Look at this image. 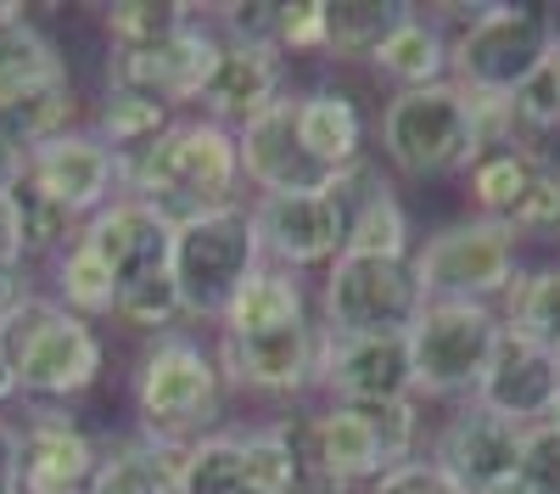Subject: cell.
Masks as SVG:
<instances>
[{"mask_svg":"<svg viewBox=\"0 0 560 494\" xmlns=\"http://www.w3.org/2000/svg\"><path fill=\"white\" fill-rule=\"evenodd\" d=\"M124 192L152 203L163 219L185 225L242 203V152L236 135L213 118H174L147 152L124 163Z\"/></svg>","mask_w":560,"mask_h":494,"instance_id":"obj_1","label":"cell"},{"mask_svg":"<svg viewBox=\"0 0 560 494\" xmlns=\"http://www.w3.org/2000/svg\"><path fill=\"white\" fill-rule=\"evenodd\" d=\"M298 461L325 472L342 489H370L393 467L415 461L420 444V399H382V404H325L308 416H287Z\"/></svg>","mask_w":560,"mask_h":494,"instance_id":"obj_2","label":"cell"},{"mask_svg":"<svg viewBox=\"0 0 560 494\" xmlns=\"http://www.w3.org/2000/svg\"><path fill=\"white\" fill-rule=\"evenodd\" d=\"M135 416H140L135 433L174 444V449H191V444L213 438L224 422L219 354L185 332L158 337L140 354V371H135Z\"/></svg>","mask_w":560,"mask_h":494,"instance_id":"obj_3","label":"cell"},{"mask_svg":"<svg viewBox=\"0 0 560 494\" xmlns=\"http://www.w3.org/2000/svg\"><path fill=\"white\" fill-rule=\"evenodd\" d=\"M264 269V242H258V225L253 208H219V214H197L174 225V259H168V276L179 287V303L191 321H224L236 292Z\"/></svg>","mask_w":560,"mask_h":494,"instance_id":"obj_4","label":"cell"},{"mask_svg":"<svg viewBox=\"0 0 560 494\" xmlns=\"http://www.w3.org/2000/svg\"><path fill=\"white\" fill-rule=\"evenodd\" d=\"M7 343H12L18 388L34 404H68V399L90 393L107 371V343H102L96 321L62 309L45 292L7 326Z\"/></svg>","mask_w":560,"mask_h":494,"instance_id":"obj_5","label":"cell"},{"mask_svg":"<svg viewBox=\"0 0 560 494\" xmlns=\"http://www.w3.org/2000/svg\"><path fill=\"white\" fill-rule=\"evenodd\" d=\"M382 158L404 180H448L477 163L471 96L443 79L427 90H393L382 107Z\"/></svg>","mask_w":560,"mask_h":494,"instance_id":"obj_6","label":"cell"},{"mask_svg":"<svg viewBox=\"0 0 560 494\" xmlns=\"http://www.w3.org/2000/svg\"><path fill=\"white\" fill-rule=\"evenodd\" d=\"M560 23L544 7H516V0H493V7L448 34V79L465 96H516V90L544 68L555 51Z\"/></svg>","mask_w":560,"mask_h":494,"instance_id":"obj_7","label":"cell"},{"mask_svg":"<svg viewBox=\"0 0 560 494\" xmlns=\"http://www.w3.org/2000/svg\"><path fill=\"white\" fill-rule=\"evenodd\" d=\"M522 242L493 219L465 214L443 231H432L427 242H415V276L427 303L448 298V303H504L522 282Z\"/></svg>","mask_w":560,"mask_h":494,"instance_id":"obj_8","label":"cell"},{"mask_svg":"<svg viewBox=\"0 0 560 494\" xmlns=\"http://www.w3.org/2000/svg\"><path fill=\"white\" fill-rule=\"evenodd\" d=\"M504 337V314L493 303H427L409 326V366H415V399H477L493 348Z\"/></svg>","mask_w":560,"mask_h":494,"instance_id":"obj_9","label":"cell"},{"mask_svg":"<svg viewBox=\"0 0 560 494\" xmlns=\"http://www.w3.org/2000/svg\"><path fill=\"white\" fill-rule=\"evenodd\" d=\"M427 309L415 259L342 253L319 282V326L331 337H409Z\"/></svg>","mask_w":560,"mask_h":494,"instance_id":"obj_10","label":"cell"},{"mask_svg":"<svg viewBox=\"0 0 560 494\" xmlns=\"http://www.w3.org/2000/svg\"><path fill=\"white\" fill-rule=\"evenodd\" d=\"M298 472L303 461L287 416L253 433H213L185 449V494H292Z\"/></svg>","mask_w":560,"mask_h":494,"instance_id":"obj_11","label":"cell"},{"mask_svg":"<svg viewBox=\"0 0 560 494\" xmlns=\"http://www.w3.org/2000/svg\"><path fill=\"white\" fill-rule=\"evenodd\" d=\"M253 225L264 242V264L280 269H331L348 253V197L337 186L308 197H253Z\"/></svg>","mask_w":560,"mask_h":494,"instance_id":"obj_12","label":"cell"},{"mask_svg":"<svg viewBox=\"0 0 560 494\" xmlns=\"http://www.w3.org/2000/svg\"><path fill=\"white\" fill-rule=\"evenodd\" d=\"M224 388L242 393H264V399H303L319 388V354H325V326L303 321V326H280V332H219L213 343Z\"/></svg>","mask_w":560,"mask_h":494,"instance_id":"obj_13","label":"cell"},{"mask_svg":"<svg viewBox=\"0 0 560 494\" xmlns=\"http://www.w3.org/2000/svg\"><path fill=\"white\" fill-rule=\"evenodd\" d=\"M219 51H224V39L213 34L208 7H197V18L174 39L147 45V51H107V84L135 90V96H152V102H163L174 113V107H191L202 96Z\"/></svg>","mask_w":560,"mask_h":494,"instance_id":"obj_14","label":"cell"},{"mask_svg":"<svg viewBox=\"0 0 560 494\" xmlns=\"http://www.w3.org/2000/svg\"><path fill=\"white\" fill-rule=\"evenodd\" d=\"M522 438H527V427L493 416L488 404H477V399H465V404H454V416L438 427L432 461L465 494H493V489H510L522 478Z\"/></svg>","mask_w":560,"mask_h":494,"instance_id":"obj_15","label":"cell"},{"mask_svg":"<svg viewBox=\"0 0 560 494\" xmlns=\"http://www.w3.org/2000/svg\"><path fill=\"white\" fill-rule=\"evenodd\" d=\"M28 174L51 192L79 225L96 219L113 197H124V158L102 141L96 129H68L57 141L28 152Z\"/></svg>","mask_w":560,"mask_h":494,"instance_id":"obj_16","label":"cell"},{"mask_svg":"<svg viewBox=\"0 0 560 494\" xmlns=\"http://www.w3.org/2000/svg\"><path fill=\"white\" fill-rule=\"evenodd\" d=\"M236 152H242V180H253L258 197H308V192L337 186V174L314 163L298 135V96H287L247 129H236Z\"/></svg>","mask_w":560,"mask_h":494,"instance_id":"obj_17","label":"cell"},{"mask_svg":"<svg viewBox=\"0 0 560 494\" xmlns=\"http://www.w3.org/2000/svg\"><path fill=\"white\" fill-rule=\"evenodd\" d=\"M477 404H488L493 416L516 422V427L555 422V411H560V354L549 343H533V337L504 326V337L493 348V366L477 388Z\"/></svg>","mask_w":560,"mask_h":494,"instance_id":"obj_18","label":"cell"},{"mask_svg":"<svg viewBox=\"0 0 560 494\" xmlns=\"http://www.w3.org/2000/svg\"><path fill=\"white\" fill-rule=\"evenodd\" d=\"M79 242L96 253L118 287L129 282H147V276H163L168 259H174V219H163L152 203H140V197H113L96 219H84V231Z\"/></svg>","mask_w":560,"mask_h":494,"instance_id":"obj_19","label":"cell"},{"mask_svg":"<svg viewBox=\"0 0 560 494\" xmlns=\"http://www.w3.org/2000/svg\"><path fill=\"white\" fill-rule=\"evenodd\" d=\"M319 388L331 404H382V399H415V366L409 337H331L319 354Z\"/></svg>","mask_w":560,"mask_h":494,"instance_id":"obj_20","label":"cell"},{"mask_svg":"<svg viewBox=\"0 0 560 494\" xmlns=\"http://www.w3.org/2000/svg\"><path fill=\"white\" fill-rule=\"evenodd\" d=\"M102 444L62 404H34L23 422V494H90Z\"/></svg>","mask_w":560,"mask_h":494,"instance_id":"obj_21","label":"cell"},{"mask_svg":"<svg viewBox=\"0 0 560 494\" xmlns=\"http://www.w3.org/2000/svg\"><path fill=\"white\" fill-rule=\"evenodd\" d=\"M280 102H287V57L264 51V45H224L202 96H197L202 118L224 124L230 135L247 129L253 118H264Z\"/></svg>","mask_w":560,"mask_h":494,"instance_id":"obj_22","label":"cell"},{"mask_svg":"<svg viewBox=\"0 0 560 494\" xmlns=\"http://www.w3.org/2000/svg\"><path fill=\"white\" fill-rule=\"evenodd\" d=\"M342 197H348V253L370 259H415V225L409 208L398 203L393 180L376 163H353L342 174Z\"/></svg>","mask_w":560,"mask_h":494,"instance_id":"obj_23","label":"cell"},{"mask_svg":"<svg viewBox=\"0 0 560 494\" xmlns=\"http://www.w3.org/2000/svg\"><path fill=\"white\" fill-rule=\"evenodd\" d=\"M298 135L314 163H325L331 174H348L353 163H364V113L348 90L319 84L308 96H298Z\"/></svg>","mask_w":560,"mask_h":494,"instance_id":"obj_24","label":"cell"},{"mask_svg":"<svg viewBox=\"0 0 560 494\" xmlns=\"http://www.w3.org/2000/svg\"><path fill=\"white\" fill-rule=\"evenodd\" d=\"M90 494H185V449L129 433L113 449H102Z\"/></svg>","mask_w":560,"mask_h":494,"instance_id":"obj_25","label":"cell"},{"mask_svg":"<svg viewBox=\"0 0 560 494\" xmlns=\"http://www.w3.org/2000/svg\"><path fill=\"white\" fill-rule=\"evenodd\" d=\"M409 18V0H325V57L376 62V51Z\"/></svg>","mask_w":560,"mask_h":494,"instance_id":"obj_26","label":"cell"},{"mask_svg":"<svg viewBox=\"0 0 560 494\" xmlns=\"http://www.w3.org/2000/svg\"><path fill=\"white\" fill-rule=\"evenodd\" d=\"M376 68L393 90H427V84H443L448 79V28L427 12L415 7V18L376 51Z\"/></svg>","mask_w":560,"mask_h":494,"instance_id":"obj_27","label":"cell"},{"mask_svg":"<svg viewBox=\"0 0 560 494\" xmlns=\"http://www.w3.org/2000/svg\"><path fill=\"white\" fill-rule=\"evenodd\" d=\"M303 321H314L303 282L280 264H264L258 276L236 292V303H230V314L219 321V332L253 337V332H280V326H303Z\"/></svg>","mask_w":560,"mask_h":494,"instance_id":"obj_28","label":"cell"},{"mask_svg":"<svg viewBox=\"0 0 560 494\" xmlns=\"http://www.w3.org/2000/svg\"><path fill=\"white\" fill-rule=\"evenodd\" d=\"M538 158H544V147H533V141H510V147L482 152L471 169H465V192H471L477 219L504 225L510 214H516L522 197H527V186H533V174H538Z\"/></svg>","mask_w":560,"mask_h":494,"instance_id":"obj_29","label":"cell"},{"mask_svg":"<svg viewBox=\"0 0 560 494\" xmlns=\"http://www.w3.org/2000/svg\"><path fill=\"white\" fill-rule=\"evenodd\" d=\"M73 113H79V90H73V73H62L51 84L0 102V135H7L18 152H39L45 141H57V135L73 129Z\"/></svg>","mask_w":560,"mask_h":494,"instance_id":"obj_30","label":"cell"},{"mask_svg":"<svg viewBox=\"0 0 560 494\" xmlns=\"http://www.w3.org/2000/svg\"><path fill=\"white\" fill-rule=\"evenodd\" d=\"M68 73V57L57 51V39L45 34L28 12L12 18L7 28H0V102L23 96V90H39Z\"/></svg>","mask_w":560,"mask_h":494,"instance_id":"obj_31","label":"cell"},{"mask_svg":"<svg viewBox=\"0 0 560 494\" xmlns=\"http://www.w3.org/2000/svg\"><path fill=\"white\" fill-rule=\"evenodd\" d=\"M12 208H18V231H23V259H28V264H34V259H51V264H57V259L79 242V231H84V225H79L51 192H45L34 174H23L18 186H12Z\"/></svg>","mask_w":560,"mask_h":494,"instance_id":"obj_32","label":"cell"},{"mask_svg":"<svg viewBox=\"0 0 560 494\" xmlns=\"http://www.w3.org/2000/svg\"><path fill=\"white\" fill-rule=\"evenodd\" d=\"M174 124V113L163 107V102H152V96H135V90H118V84H107L102 90V107H96V135L102 141L129 163L135 152H147L158 135Z\"/></svg>","mask_w":560,"mask_h":494,"instance_id":"obj_33","label":"cell"},{"mask_svg":"<svg viewBox=\"0 0 560 494\" xmlns=\"http://www.w3.org/2000/svg\"><path fill=\"white\" fill-rule=\"evenodd\" d=\"M499 314H504L510 332H522V337H533V343L560 348V264L549 259V264L522 269L516 292L499 303Z\"/></svg>","mask_w":560,"mask_h":494,"instance_id":"obj_34","label":"cell"},{"mask_svg":"<svg viewBox=\"0 0 560 494\" xmlns=\"http://www.w3.org/2000/svg\"><path fill=\"white\" fill-rule=\"evenodd\" d=\"M51 298L73 314H84V321H102V314H113L118 303V276L90 253L84 242H73L57 264H51Z\"/></svg>","mask_w":560,"mask_h":494,"instance_id":"obj_35","label":"cell"},{"mask_svg":"<svg viewBox=\"0 0 560 494\" xmlns=\"http://www.w3.org/2000/svg\"><path fill=\"white\" fill-rule=\"evenodd\" d=\"M191 18H197V7H179V0H118V7H102L107 51H147V45H163Z\"/></svg>","mask_w":560,"mask_h":494,"instance_id":"obj_36","label":"cell"},{"mask_svg":"<svg viewBox=\"0 0 560 494\" xmlns=\"http://www.w3.org/2000/svg\"><path fill=\"white\" fill-rule=\"evenodd\" d=\"M504 231L516 237L522 248H527V242H538V248H555V253H560V152H549V147H544L533 186H527L522 208L504 219Z\"/></svg>","mask_w":560,"mask_h":494,"instance_id":"obj_37","label":"cell"},{"mask_svg":"<svg viewBox=\"0 0 560 494\" xmlns=\"http://www.w3.org/2000/svg\"><path fill=\"white\" fill-rule=\"evenodd\" d=\"M113 321L129 326V332H147L152 343L174 332V321H185V303H179V287L174 276H147V282H129L118 287V303H113Z\"/></svg>","mask_w":560,"mask_h":494,"instance_id":"obj_38","label":"cell"},{"mask_svg":"<svg viewBox=\"0 0 560 494\" xmlns=\"http://www.w3.org/2000/svg\"><path fill=\"white\" fill-rule=\"evenodd\" d=\"M527 494H560V422H538L522 438V478Z\"/></svg>","mask_w":560,"mask_h":494,"instance_id":"obj_39","label":"cell"},{"mask_svg":"<svg viewBox=\"0 0 560 494\" xmlns=\"http://www.w3.org/2000/svg\"><path fill=\"white\" fill-rule=\"evenodd\" d=\"M275 51L280 57H325V0H292V7H280Z\"/></svg>","mask_w":560,"mask_h":494,"instance_id":"obj_40","label":"cell"},{"mask_svg":"<svg viewBox=\"0 0 560 494\" xmlns=\"http://www.w3.org/2000/svg\"><path fill=\"white\" fill-rule=\"evenodd\" d=\"M370 494H465L432 456H415V461H404V467H393L387 478H376L370 483Z\"/></svg>","mask_w":560,"mask_h":494,"instance_id":"obj_41","label":"cell"},{"mask_svg":"<svg viewBox=\"0 0 560 494\" xmlns=\"http://www.w3.org/2000/svg\"><path fill=\"white\" fill-rule=\"evenodd\" d=\"M34 298H39L34 292V269L23 259H0V332H7Z\"/></svg>","mask_w":560,"mask_h":494,"instance_id":"obj_42","label":"cell"},{"mask_svg":"<svg viewBox=\"0 0 560 494\" xmlns=\"http://www.w3.org/2000/svg\"><path fill=\"white\" fill-rule=\"evenodd\" d=\"M0 494H23V422L0 411Z\"/></svg>","mask_w":560,"mask_h":494,"instance_id":"obj_43","label":"cell"},{"mask_svg":"<svg viewBox=\"0 0 560 494\" xmlns=\"http://www.w3.org/2000/svg\"><path fill=\"white\" fill-rule=\"evenodd\" d=\"M0 259H23V231H18L12 192H0ZM23 264H28V259H23Z\"/></svg>","mask_w":560,"mask_h":494,"instance_id":"obj_44","label":"cell"},{"mask_svg":"<svg viewBox=\"0 0 560 494\" xmlns=\"http://www.w3.org/2000/svg\"><path fill=\"white\" fill-rule=\"evenodd\" d=\"M23 174H28V152H18L7 135H0V192H12Z\"/></svg>","mask_w":560,"mask_h":494,"instance_id":"obj_45","label":"cell"},{"mask_svg":"<svg viewBox=\"0 0 560 494\" xmlns=\"http://www.w3.org/2000/svg\"><path fill=\"white\" fill-rule=\"evenodd\" d=\"M23 388H18V366H12V343H7V332H0V411L18 399Z\"/></svg>","mask_w":560,"mask_h":494,"instance_id":"obj_46","label":"cell"},{"mask_svg":"<svg viewBox=\"0 0 560 494\" xmlns=\"http://www.w3.org/2000/svg\"><path fill=\"white\" fill-rule=\"evenodd\" d=\"M12 18H23V7H18V0H0V28H7Z\"/></svg>","mask_w":560,"mask_h":494,"instance_id":"obj_47","label":"cell"},{"mask_svg":"<svg viewBox=\"0 0 560 494\" xmlns=\"http://www.w3.org/2000/svg\"><path fill=\"white\" fill-rule=\"evenodd\" d=\"M493 494H527V489H522V483H510V489H493Z\"/></svg>","mask_w":560,"mask_h":494,"instance_id":"obj_48","label":"cell"},{"mask_svg":"<svg viewBox=\"0 0 560 494\" xmlns=\"http://www.w3.org/2000/svg\"><path fill=\"white\" fill-rule=\"evenodd\" d=\"M555 422H560V411H555Z\"/></svg>","mask_w":560,"mask_h":494,"instance_id":"obj_49","label":"cell"},{"mask_svg":"<svg viewBox=\"0 0 560 494\" xmlns=\"http://www.w3.org/2000/svg\"><path fill=\"white\" fill-rule=\"evenodd\" d=\"M555 264H560V253H555Z\"/></svg>","mask_w":560,"mask_h":494,"instance_id":"obj_50","label":"cell"},{"mask_svg":"<svg viewBox=\"0 0 560 494\" xmlns=\"http://www.w3.org/2000/svg\"><path fill=\"white\" fill-rule=\"evenodd\" d=\"M555 354H560V348H555Z\"/></svg>","mask_w":560,"mask_h":494,"instance_id":"obj_51","label":"cell"}]
</instances>
